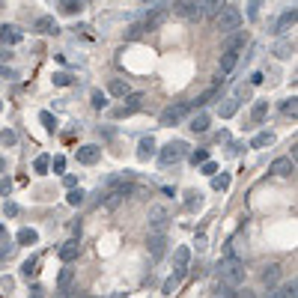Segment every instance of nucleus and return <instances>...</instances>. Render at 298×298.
Returning a JSON list of instances; mask_svg holds the SVG:
<instances>
[{"label": "nucleus", "instance_id": "obj_43", "mask_svg": "<svg viewBox=\"0 0 298 298\" xmlns=\"http://www.w3.org/2000/svg\"><path fill=\"white\" fill-rule=\"evenodd\" d=\"M51 167H54V173H63V170H66V158H63V155H57Z\"/></svg>", "mask_w": 298, "mask_h": 298}, {"label": "nucleus", "instance_id": "obj_38", "mask_svg": "<svg viewBox=\"0 0 298 298\" xmlns=\"http://www.w3.org/2000/svg\"><path fill=\"white\" fill-rule=\"evenodd\" d=\"M191 161H194V164H206V161H209V149H194V152H191Z\"/></svg>", "mask_w": 298, "mask_h": 298}, {"label": "nucleus", "instance_id": "obj_44", "mask_svg": "<svg viewBox=\"0 0 298 298\" xmlns=\"http://www.w3.org/2000/svg\"><path fill=\"white\" fill-rule=\"evenodd\" d=\"M9 191H12V179H0V194L9 197Z\"/></svg>", "mask_w": 298, "mask_h": 298}, {"label": "nucleus", "instance_id": "obj_31", "mask_svg": "<svg viewBox=\"0 0 298 298\" xmlns=\"http://www.w3.org/2000/svg\"><path fill=\"white\" fill-rule=\"evenodd\" d=\"M21 274H24V277H36V274H39V260H27V263L21 265Z\"/></svg>", "mask_w": 298, "mask_h": 298}, {"label": "nucleus", "instance_id": "obj_57", "mask_svg": "<svg viewBox=\"0 0 298 298\" xmlns=\"http://www.w3.org/2000/svg\"><path fill=\"white\" fill-rule=\"evenodd\" d=\"M0 6H3V3H0Z\"/></svg>", "mask_w": 298, "mask_h": 298}, {"label": "nucleus", "instance_id": "obj_17", "mask_svg": "<svg viewBox=\"0 0 298 298\" xmlns=\"http://www.w3.org/2000/svg\"><path fill=\"white\" fill-rule=\"evenodd\" d=\"M245 42H248L245 30H235V33H230V39L224 42V51H235V54H239V48H245Z\"/></svg>", "mask_w": 298, "mask_h": 298}, {"label": "nucleus", "instance_id": "obj_23", "mask_svg": "<svg viewBox=\"0 0 298 298\" xmlns=\"http://www.w3.org/2000/svg\"><path fill=\"white\" fill-rule=\"evenodd\" d=\"M107 93H110V96H116V99H126V96H129V84H126V81H120V78H113V81L107 84Z\"/></svg>", "mask_w": 298, "mask_h": 298}, {"label": "nucleus", "instance_id": "obj_47", "mask_svg": "<svg viewBox=\"0 0 298 298\" xmlns=\"http://www.w3.org/2000/svg\"><path fill=\"white\" fill-rule=\"evenodd\" d=\"M6 215L15 218V215H18V203H6Z\"/></svg>", "mask_w": 298, "mask_h": 298}, {"label": "nucleus", "instance_id": "obj_37", "mask_svg": "<svg viewBox=\"0 0 298 298\" xmlns=\"http://www.w3.org/2000/svg\"><path fill=\"white\" fill-rule=\"evenodd\" d=\"M215 298H235V292H232V286H227V283H218Z\"/></svg>", "mask_w": 298, "mask_h": 298}, {"label": "nucleus", "instance_id": "obj_35", "mask_svg": "<svg viewBox=\"0 0 298 298\" xmlns=\"http://www.w3.org/2000/svg\"><path fill=\"white\" fill-rule=\"evenodd\" d=\"M90 101H93V107H96V110H101V107H107V99H104V93H101V90H93V96H90Z\"/></svg>", "mask_w": 298, "mask_h": 298}, {"label": "nucleus", "instance_id": "obj_20", "mask_svg": "<svg viewBox=\"0 0 298 298\" xmlns=\"http://www.w3.org/2000/svg\"><path fill=\"white\" fill-rule=\"evenodd\" d=\"M188 129H191V132H197V134H203L206 129H209V113H206V110L194 113V116H191V123H188Z\"/></svg>", "mask_w": 298, "mask_h": 298}, {"label": "nucleus", "instance_id": "obj_1", "mask_svg": "<svg viewBox=\"0 0 298 298\" xmlns=\"http://www.w3.org/2000/svg\"><path fill=\"white\" fill-rule=\"evenodd\" d=\"M218 277H221V283H227L232 289L245 283V263L232 254V248H227V257L218 263Z\"/></svg>", "mask_w": 298, "mask_h": 298}, {"label": "nucleus", "instance_id": "obj_36", "mask_svg": "<svg viewBox=\"0 0 298 298\" xmlns=\"http://www.w3.org/2000/svg\"><path fill=\"white\" fill-rule=\"evenodd\" d=\"M66 200L72 203V206H81V203H84V191H81V188H72V191L66 194Z\"/></svg>", "mask_w": 298, "mask_h": 298}, {"label": "nucleus", "instance_id": "obj_41", "mask_svg": "<svg viewBox=\"0 0 298 298\" xmlns=\"http://www.w3.org/2000/svg\"><path fill=\"white\" fill-rule=\"evenodd\" d=\"M0 140H3V143H6V146H12V143H15V140H18V134L12 132V129H3V132H0Z\"/></svg>", "mask_w": 298, "mask_h": 298}, {"label": "nucleus", "instance_id": "obj_49", "mask_svg": "<svg viewBox=\"0 0 298 298\" xmlns=\"http://www.w3.org/2000/svg\"><path fill=\"white\" fill-rule=\"evenodd\" d=\"M12 254V245H0V260H6Z\"/></svg>", "mask_w": 298, "mask_h": 298}, {"label": "nucleus", "instance_id": "obj_51", "mask_svg": "<svg viewBox=\"0 0 298 298\" xmlns=\"http://www.w3.org/2000/svg\"><path fill=\"white\" fill-rule=\"evenodd\" d=\"M63 182H66V188H69V191H72V188H75V185H78V179H75V176H66V179H63Z\"/></svg>", "mask_w": 298, "mask_h": 298}, {"label": "nucleus", "instance_id": "obj_32", "mask_svg": "<svg viewBox=\"0 0 298 298\" xmlns=\"http://www.w3.org/2000/svg\"><path fill=\"white\" fill-rule=\"evenodd\" d=\"M212 188H215V191H227V188H230V176H227V173L212 176Z\"/></svg>", "mask_w": 298, "mask_h": 298}, {"label": "nucleus", "instance_id": "obj_16", "mask_svg": "<svg viewBox=\"0 0 298 298\" xmlns=\"http://www.w3.org/2000/svg\"><path fill=\"white\" fill-rule=\"evenodd\" d=\"M295 18H298V12H295V6L292 9H286L283 15H280V21H277V27H274V33H286L292 24H295Z\"/></svg>", "mask_w": 298, "mask_h": 298}, {"label": "nucleus", "instance_id": "obj_50", "mask_svg": "<svg viewBox=\"0 0 298 298\" xmlns=\"http://www.w3.org/2000/svg\"><path fill=\"white\" fill-rule=\"evenodd\" d=\"M0 75H3V78H18L15 69H6V66H0Z\"/></svg>", "mask_w": 298, "mask_h": 298}, {"label": "nucleus", "instance_id": "obj_28", "mask_svg": "<svg viewBox=\"0 0 298 298\" xmlns=\"http://www.w3.org/2000/svg\"><path fill=\"white\" fill-rule=\"evenodd\" d=\"M271 143H274V134H271V132H260L254 140H251V146H254V149H265V146H271Z\"/></svg>", "mask_w": 298, "mask_h": 298}, {"label": "nucleus", "instance_id": "obj_11", "mask_svg": "<svg viewBox=\"0 0 298 298\" xmlns=\"http://www.w3.org/2000/svg\"><path fill=\"white\" fill-rule=\"evenodd\" d=\"M99 158H101V149L96 143H87V146L78 149V161H81V164H96Z\"/></svg>", "mask_w": 298, "mask_h": 298}, {"label": "nucleus", "instance_id": "obj_39", "mask_svg": "<svg viewBox=\"0 0 298 298\" xmlns=\"http://www.w3.org/2000/svg\"><path fill=\"white\" fill-rule=\"evenodd\" d=\"M280 110H283L286 116H295V113H298V104H295V99H286L283 104H280Z\"/></svg>", "mask_w": 298, "mask_h": 298}, {"label": "nucleus", "instance_id": "obj_8", "mask_svg": "<svg viewBox=\"0 0 298 298\" xmlns=\"http://www.w3.org/2000/svg\"><path fill=\"white\" fill-rule=\"evenodd\" d=\"M140 107H143V96H140V93H129V96H126V104L116 107L113 116H132V113H137Z\"/></svg>", "mask_w": 298, "mask_h": 298}, {"label": "nucleus", "instance_id": "obj_53", "mask_svg": "<svg viewBox=\"0 0 298 298\" xmlns=\"http://www.w3.org/2000/svg\"><path fill=\"white\" fill-rule=\"evenodd\" d=\"M30 298H42V286H33V292H30Z\"/></svg>", "mask_w": 298, "mask_h": 298}, {"label": "nucleus", "instance_id": "obj_56", "mask_svg": "<svg viewBox=\"0 0 298 298\" xmlns=\"http://www.w3.org/2000/svg\"><path fill=\"white\" fill-rule=\"evenodd\" d=\"M265 298H274V295H271V292H268V295H265Z\"/></svg>", "mask_w": 298, "mask_h": 298}, {"label": "nucleus", "instance_id": "obj_21", "mask_svg": "<svg viewBox=\"0 0 298 298\" xmlns=\"http://www.w3.org/2000/svg\"><path fill=\"white\" fill-rule=\"evenodd\" d=\"M277 280H280V265H277V263L265 265V271H263V283L268 286V289H271V286H274Z\"/></svg>", "mask_w": 298, "mask_h": 298}, {"label": "nucleus", "instance_id": "obj_4", "mask_svg": "<svg viewBox=\"0 0 298 298\" xmlns=\"http://www.w3.org/2000/svg\"><path fill=\"white\" fill-rule=\"evenodd\" d=\"M188 110H191V104H188V101H176V104H170V107L161 110L158 123H161V126H179V123L188 116Z\"/></svg>", "mask_w": 298, "mask_h": 298}, {"label": "nucleus", "instance_id": "obj_2", "mask_svg": "<svg viewBox=\"0 0 298 298\" xmlns=\"http://www.w3.org/2000/svg\"><path fill=\"white\" fill-rule=\"evenodd\" d=\"M239 27H242V12H239V6L224 3V6H221V12H218V30H221V36L235 33Z\"/></svg>", "mask_w": 298, "mask_h": 298}, {"label": "nucleus", "instance_id": "obj_9", "mask_svg": "<svg viewBox=\"0 0 298 298\" xmlns=\"http://www.w3.org/2000/svg\"><path fill=\"white\" fill-rule=\"evenodd\" d=\"M179 15L188 18V21H203V3H197V0H185V3H179Z\"/></svg>", "mask_w": 298, "mask_h": 298}, {"label": "nucleus", "instance_id": "obj_19", "mask_svg": "<svg viewBox=\"0 0 298 298\" xmlns=\"http://www.w3.org/2000/svg\"><path fill=\"white\" fill-rule=\"evenodd\" d=\"M152 155H155V140H152V137H143L140 146H137V158H140V161H149Z\"/></svg>", "mask_w": 298, "mask_h": 298}, {"label": "nucleus", "instance_id": "obj_22", "mask_svg": "<svg viewBox=\"0 0 298 298\" xmlns=\"http://www.w3.org/2000/svg\"><path fill=\"white\" fill-rule=\"evenodd\" d=\"M292 170H295V164H292L289 158H277V161L271 164V173H274V176H292Z\"/></svg>", "mask_w": 298, "mask_h": 298}, {"label": "nucleus", "instance_id": "obj_48", "mask_svg": "<svg viewBox=\"0 0 298 298\" xmlns=\"http://www.w3.org/2000/svg\"><path fill=\"white\" fill-rule=\"evenodd\" d=\"M140 33H143V27H140V24H132V30H129V39H137Z\"/></svg>", "mask_w": 298, "mask_h": 298}, {"label": "nucleus", "instance_id": "obj_15", "mask_svg": "<svg viewBox=\"0 0 298 298\" xmlns=\"http://www.w3.org/2000/svg\"><path fill=\"white\" fill-rule=\"evenodd\" d=\"M36 30H39V33H45V36L60 33V27H57V18H54V15H42V18H36Z\"/></svg>", "mask_w": 298, "mask_h": 298}, {"label": "nucleus", "instance_id": "obj_24", "mask_svg": "<svg viewBox=\"0 0 298 298\" xmlns=\"http://www.w3.org/2000/svg\"><path fill=\"white\" fill-rule=\"evenodd\" d=\"M0 42L3 45H18L21 42V33L15 27H0Z\"/></svg>", "mask_w": 298, "mask_h": 298}, {"label": "nucleus", "instance_id": "obj_13", "mask_svg": "<svg viewBox=\"0 0 298 298\" xmlns=\"http://www.w3.org/2000/svg\"><path fill=\"white\" fill-rule=\"evenodd\" d=\"M72 280H75V268H63V271H60V277H57V295H60V298L69 295Z\"/></svg>", "mask_w": 298, "mask_h": 298}, {"label": "nucleus", "instance_id": "obj_6", "mask_svg": "<svg viewBox=\"0 0 298 298\" xmlns=\"http://www.w3.org/2000/svg\"><path fill=\"white\" fill-rule=\"evenodd\" d=\"M188 263H191V248H185V245H182V248H176V254H173V274H170V277H173L176 283H179V280L185 277V271H188Z\"/></svg>", "mask_w": 298, "mask_h": 298}, {"label": "nucleus", "instance_id": "obj_18", "mask_svg": "<svg viewBox=\"0 0 298 298\" xmlns=\"http://www.w3.org/2000/svg\"><path fill=\"white\" fill-rule=\"evenodd\" d=\"M274 54H277L280 60H289V57L295 54V45H292L289 39H277V42H274Z\"/></svg>", "mask_w": 298, "mask_h": 298}, {"label": "nucleus", "instance_id": "obj_12", "mask_svg": "<svg viewBox=\"0 0 298 298\" xmlns=\"http://www.w3.org/2000/svg\"><path fill=\"white\" fill-rule=\"evenodd\" d=\"M235 63H239V54L235 51H224L221 54V63H218V78H227L232 69H235Z\"/></svg>", "mask_w": 298, "mask_h": 298}, {"label": "nucleus", "instance_id": "obj_27", "mask_svg": "<svg viewBox=\"0 0 298 298\" xmlns=\"http://www.w3.org/2000/svg\"><path fill=\"white\" fill-rule=\"evenodd\" d=\"M274 298H298V283L295 280H289V283H283L277 292H271Z\"/></svg>", "mask_w": 298, "mask_h": 298}, {"label": "nucleus", "instance_id": "obj_42", "mask_svg": "<svg viewBox=\"0 0 298 298\" xmlns=\"http://www.w3.org/2000/svg\"><path fill=\"white\" fill-rule=\"evenodd\" d=\"M54 84H57V87H69V84H72V75H66V72H57V75H54Z\"/></svg>", "mask_w": 298, "mask_h": 298}, {"label": "nucleus", "instance_id": "obj_54", "mask_svg": "<svg viewBox=\"0 0 298 298\" xmlns=\"http://www.w3.org/2000/svg\"><path fill=\"white\" fill-rule=\"evenodd\" d=\"M3 170H6V161H3V158H0V173H3Z\"/></svg>", "mask_w": 298, "mask_h": 298}, {"label": "nucleus", "instance_id": "obj_10", "mask_svg": "<svg viewBox=\"0 0 298 298\" xmlns=\"http://www.w3.org/2000/svg\"><path fill=\"white\" fill-rule=\"evenodd\" d=\"M146 248H149V257L158 263L167 251V235H149V239H146Z\"/></svg>", "mask_w": 298, "mask_h": 298}, {"label": "nucleus", "instance_id": "obj_26", "mask_svg": "<svg viewBox=\"0 0 298 298\" xmlns=\"http://www.w3.org/2000/svg\"><path fill=\"white\" fill-rule=\"evenodd\" d=\"M265 116H268V101H254V107H251V120H254V123H263Z\"/></svg>", "mask_w": 298, "mask_h": 298}, {"label": "nucleus", "instance_id": "obj_14", "mask_svg": "<svg viewBox=\"0 0 298 298\" xmlns=\"http://www.w3.org/2000/svg\"><path fill=\"white\" fill-rule=\"evenodd\" d=\"M78 251H81V245H78V239H69L60 245V251H57V257L63 260V263H72L75 257H78Z\"/></svg>", "mask_w": 298, "mask_h": 298}, {"label": "nucleus", "instance_id": "obj_25", "mask_svg": "<svg viewBox=\"0 0 298 298\" xmlns=\"http://www.w3.org/2000/svg\"><path fill=\"white\" fill-rule=\"evenodd\" d=\"M60 12H63V15H81V12H84V3H81V0H63V3H60Z\"/></svg>", "mask_w": 298, "mask_h": 298}, {"label": "nucleus", "instance_id": "obj_45", "mask_svg": "<svg viewBox=\"0 0 298 298\" xmlns=\"http://www.w3.org/2000/svg\"><path fill=\"white\" fill-rule=\"evenodd\" d=\"M203 173H206V176H215V173H218L215 161H206V164H203Z\"/></svg>", "mask_w": 298, "mask_h": 298}, {"label": "nucleus", "instance_id": "obj_5", "mask_svg": "<svg viewBox=\"0 0 298 298\" xmlns=\"http://www.w3.org/2000/svg\"><path fill=\"white\" fill-rule=\"evenodd\" d=\"M167 6L170 3H149V12H146V18H143V30H155V27H161L167 21Z\"/></svg>", "mask_w": 298, "mask_h": 298}, {"label": "nucleus", "instance_id": "obj_33", "mask_svg": "<svg viewBox=\"0 0 298 298\" xmlns=\"http://www.w3.org/2000/svg\"><path fill=\"white\" fill-rule=\"evenodd\" d=\"M39 120H42V126H45L48 132H54V129H57V120H54V113H51V110H42V113H39Z\"/></svg>", "mask_w": 298, "mask_h": 298}, {"label": "nucleus", "instance_id": "obj_46", "mask_svg": "<svg viewBox=\"0 0 298 298\" xmlns=\"http://www.w3.org/2000/svg\"><path fill=\"white\" fill-rule=\"evenodd\" d=\"M173 289H176V280H173V277H167V280H164V295H173Z\"/></svg>", "mask_w": 298, "mask_h": 298}, {"label": "nucleus", "instance_id": "obj_55", "mask_svg": "<svg viewBox=\"0 0 298 298\" xmlns=\"http://www.w3.org/2000/svg\"><path fill=\"white\" fill-rule=\"evenodd\" d=\"M3 235H6V230H3V224H0V239H3Z\"/></svg>", "mask_w": 298, "mask_h": 298}, {"label": "nucleus", "instance_id": "obj_30", "mask_svg": "<svg viewBox=\"0 0 298 298\" xmlns=\"http://www.w3.org/2000/svg\"><path fill=\"white\" fill-rule=\"evenodd\" d=\"M39 242V232L30 230V227H24V230H18V245H36Z\"/></svg>", "mask_w": 298, "mask_h": 298}, {"label": "nucleus", "instance_id": "obj_3", "mask_svg": "<svg viewBox=\"0 0 298 298\" xmlns=\"http://www.w3.org/2000/svg\"><path fill=\"white\" fill-rule=\"evenodd\" d=\"M185 155H188V143L185 140H170L158 152V161H161V167H170V164H179Z\"/></svg>", "mask_w": 298, "mask_h": 298}, {"label": "nucleus", "instance_id": "obj_40", "mask_svg": "<svg viewBox=\"0 0 298 298\" xmlns=\"http://www.w3.org/2000/svg\"><path fill=\"white\" fill-rule=\"evenodd\" d=\"M33 167H36V173H45V170L51 167V158H48V155H39L33 161Z\"/></svg>", "mask_w": 298, "mask_h": 298}, {"label": "nucleus", "instance_id": "obj_29", "mask_svg": "<svg viewBox=\"0 0 298 298\" xmlns=\"http://www.w3.org/2000/svg\"><path fill=\"white\" fill-rule=\"evenodd\" d=\"M235 110H239V101L235 99H227L221 107H218V113H221V120H230V116H235Z\"/></svg>", "mask_w": 298, "mask_h": 298}, {"label": "nucleus", "instance_id": "obj_7", "mask_svg": "<svg viewBox=\"0 0 298 298\" xmlns=\"http://www.w3.org/2000/svg\"><path fill=\"white\" fill-rule=\"evenodd\" d=\"M167 221H170V215L164 206H152L149 209V235H164Z\"/></svg>", "mask_w": 298, "mask_h": 298}, {"label": "nucleus", "instance_id": "obj_34", "mask_svg": "<svg viewBox=\"0 0 298 298\" xmlns=\"http://www.w3.org/2000/svg\"><path fill=\"white\" fill-rule=\"evenodd\" d=\"M200 206H203L200 194L197 191H188V194H185V209H200Z\"/></svg>", "mask_w": 298, "mask_h": 298}, {"label": "nucleus", "instance_id": "obj_52", "mask_svg": "<svg viewBox=\"0 0 298 298\" xmlns=\"http://www.w3.org/2000/svg\"><path fill=\"white\" fill-rule=\"evenodd\" d=\"M265 78H263V72H257V75H254V78H251V84H254V87H257V84H263Z\"/></svg>", "mask_w": 298, "mask_h": 298}]
</instances>
